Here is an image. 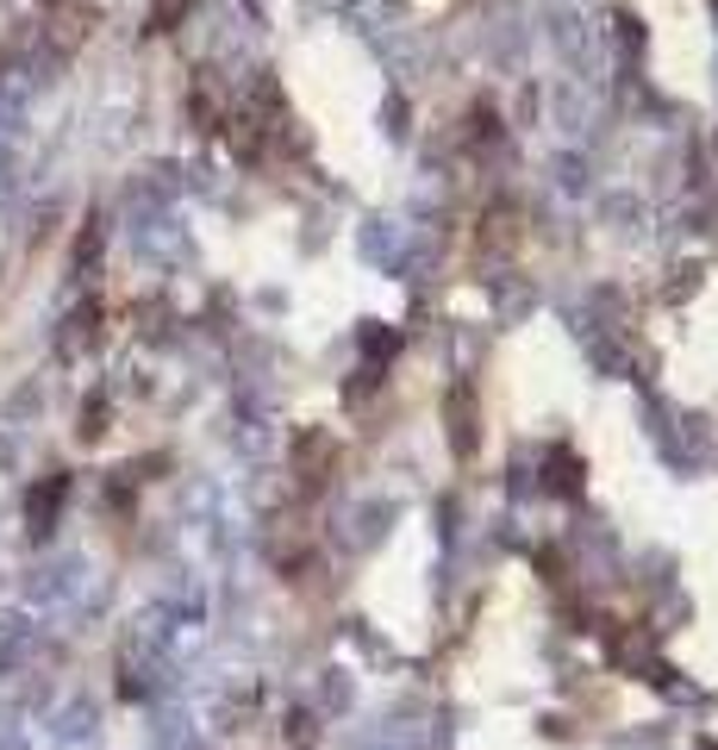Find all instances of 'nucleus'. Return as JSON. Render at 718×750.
Masks as SVG:
<instances>
[{
  "label": "nucleus",
  "instance_id": "f03ea898",
  "mask_svg": "<svg viewBox=\"0 0 718 750\" xmlns=\"http://www.w3.org/2000/svg\"><path fill=\"white\" fill-rule=\"evenodd\" d=\"M181 13H188V0H157V13H150V32H169Z\"/></svg>",
  "mask_w": 718,
  "mask_h": 750
},
{
  "label": "nucleus",
  "instance_id": "f257e3e1",
  "mask_svg": "<svg viewBox=\"0 0 718 750\" xmlns=\"http://www.w3.org/2000/svg\"><path fill=\"white\" fill-rule=\"evenodd\" d=\"M57 500H63V476H50L45 488L32 495V526H38V532L50 526V507H57Z\"/></svg>",
  "mask_w": 718,
  "mask_h": 750
}]
</instances>
